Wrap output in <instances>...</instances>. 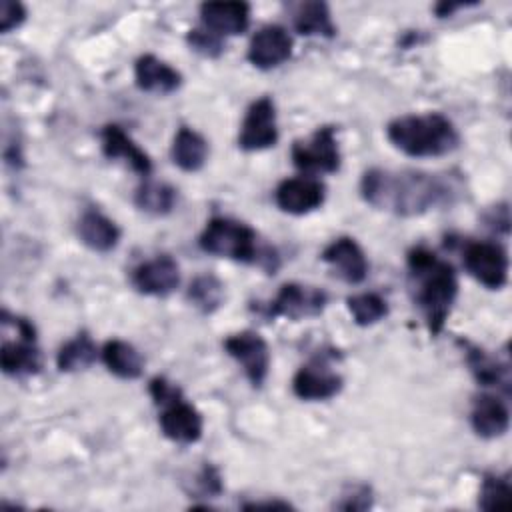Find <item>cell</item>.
I'll return each instance as SVG.
<instances>
[{"instance_id":"cell-1","label":"cell","mask_w":512,"mask_h":512,"mask_svg":"<svg viewBox=\"0 0 512 512\" xmlns=\"http://www.w3.org/2000/svg\"><path fill=\"white\" fill-rule=\"evenodd\" d=\"M456 184L446 174L420 170L368 168L360 178V196L376 210L396 216H420L452 204Z\"/></svg>"},{"instance_id":"cell-2","label":"cell","mask_w":512,"mask_h":512,"mask_svg":"<svg viewBox=\"0 0 512 512\" xmlns=\"http://www.w3.org/2000/svg\"><path fill=\"white\" fill-rule=\"evenodd\" d=\"M408 286L430 336H438L458 296L454 266L426 246H414L406 254Z\"/></svg>"},{"instance_id":"cell-3","label":"cell","mask_w":512,"mask_h":512,"mask_svg":"<svg viewBox=\"0 0 512 512\" xmlns=\"http://www.w3.org/2000/svg\"><path fill=\"white\" fill-rule=\"evenodd\" d=\"M386 138L410 158H438L460 146L454 122L440 112L396 116L386 124Z\"/></svg>"},{"instance_id":"cell-4","label":"cell","mask_w":512,"mask_h":512,"mask_svg":"<svg viewBox=\"0 0 512 512\" xmlns=\"http://www.w3.org/2000/svg\"><path fill=\"white\" fill-rule=\"evenodd\" d=\"M198 246L212 256L228 258L242 264H256L268 274L278 268V254L270 246L258 242V234L252 226L226 218L214 216L206 222L198 236Z\"/></svg>"},{"instance_id":"cell-5","label":"cell","mask_w":512,"mask_h":512,"mask_svg":"<svg viewBox=\"0 0 512 512\" xmlns=\"http://www.w3.org/2000/svg\"><path fill=\"white\" fill-rule=\"evenodd\" d=\"M148 392L154 404L160 408L158 424L162 434L178 444H194L202 438L204 418L194 404H190L182 390L166 380L164 376H154L148 382Z\"/></svg>"},{"instance_id":"cell-6","label":"cell","mask_w":512,"mask_h":512,"mask_svg":"<svg viewBox=\"0 0 512 512\" xmlns=\"http://www.w3.org/2000/svg\"><path fill=\"white\" fill-rule=\"evenodd\" d=\"M462 262L466 272L488 290H500L508 282V252L500 242H466L462 248Z\"/></svg>"},{"instance_id":"cell-7","label":"cell","mask_w":512,"mask_h":512,"mask_svg":"<svg viewBox=\"0 0 512 512\" xmlns=\"http://www.w3.org/2000/svg\"><path fill=\"white\" fill-rule=\"evenodd\" d=\"M290 158L292 164L306 174L338 172L342 156L334 126H322L310 138L294 140L290 148Z\"/></svg>"},{"instance_id":"cell-8","label":"cell","mask_w":512,"mask_h":512,"mask_svg":"<svg viewBox=\"0 0 512 512\" xmlns=\"http://www.w3.org/2000/svg\"><path fill=\"white\" fill-rule=\"evenodd\" d=\"M328 294L316 286H304L298 282H286L278 288L276 296L266 306L268 318H288L292 322L302 318H314L324 312Z\"/></svg>"},{"instance_id":"cell-9","label":"cell","mask_w":512,"mask_h":512,"mask_svg":"<svg viewBox=\"0 0 512 512\" xmlns=\"http://www.w3.org/2000/svg\"><path fill=\"white\" fill-rule=\"evenodd\" d=\"M226 354L238 362L244 376L254 388H260L270 372V348L266 340L254 330L230 334L224 340Z\"/></svg>"},{"instance_id":"cell-10","label":"cell","mask_w":512,"mask_h":512,"mask_svg":"<svg viewBox=\"0 0 512 512\" xmlns=\"http://www.w3.org/2000/svg\"><path fill=\"white\" fill-rule=\"evenodd\" d=\"M278 142V122L276 106L270 96L256 98L242 120L238 132V148L244 152H260L276 146Z\"/></svg>"},{"instance_id":"cell-11","label":"cell","mask_w":512,"mask_h":512,"mask_svg":"<svg viewBox=\"0 0 512 512\" xmlns=\"http://www.w3.org/2000/svg\"><path fill=\"white\" fill-rule=\"evenodd\" d=\"M130 282L136 288V292L144 296L164 298L172 294L180 284L178 262L168 254L144 260L132 270Z\"/></svg>"},{"instance_id":"cell-12","label":"cell","mask_w":512,"mask_h":512,"mask_svg":"<svg viewBox=\"0 0 512 512\" xmlns=\"http://www.w3.org/2000/svg\"><path fill=\"white\" fill-rule=\"evenodd\" d=\"M326 186L312 176L284 178L274 190L276 206L292 216H304L324 204Z\"/></svg>"},{"instance_id":"cell-13","label":"cell","mask_w":512,"mask_h":512,"mask_svg":"<svg viewBox=\"0 0 512 512\" xmlns=\"http://www.w3.org/2000/svg\"><path fill=\"white\" fill-rule=\"evenodd\" d=\"M292 36L280 24L262 26L250 40L246 58L258 70H272L292 56Z\"/></svg>"},{"instance_id":"cell-14","label":"cell","mask_w":512,"mask_h":512,"mask_svg":"<svg viewBox=\"0 0 512 512\" xmlns=\"http://www.w3.org/2000/svg\"><path fill=\"white\" fill-rule=\"evenodd\" d=\"M322 262H326L334 274L348 282V284H360L368 276V260L362 250V246L350 238V236H338L334 238L320 254Z\"/></svg>"},{"instance_id":"cell-15","label":"cell","mask_w":512,"mask_h":512,"mask_svg":"<svg viewBox=\"0 0 512 512\" xmlns=\"http://www.w3.org/2000/svg\"><path fill=\"white\" fill-rule=\"evenodd\" d=\"M344 386V378L330 370L324 360L306 364L296 370L292 376V392L296 398L306 402H320L330 400L340 394Z\"/></svg>"},{"instance_id":"cell-16","label":"cell","mask_w":512,"mask_h":512,"mask_svg":"<svg viewBox=\"0 0 512 512\" xmlns=\"http://www.w3.org/2000/svg\"><path fill=\"white\" fill-rule=\"evenodd\" d=\"M100 142L102 154L108 160H120L140 176H148L152 172L150 156L122 130V126L106 124L100 132Z\"/></svg>"},{"instance_id":"cell-17","label":"cell","mask_w":512,"mask_h":512,"mask_svg":"<svg viewBox=\"0 0 512 512\" xmlns=\"http://www.w3.org/2000/svg\"><path fill=\"white\" fill-rule=\"evenodd\" d=\"M202 26L218 36L242 34L250 24V4L246 2H204L200 4Z\"/></svg>"},{"instance_id":"cell-18","label":"cell","mask_w":512,"mask_h":512,"mask_svg":"<svg viewBox=\"0 0 512 512\" xmlns=\"http://www.w3.org/2000/svg\"><path fill=\"white\" fill-rule=\"evenodd\" d=\"M472 430L486 440L500 438L508 432L510 412L502 398L494 394H478L470 406Z\"/></svg>"},{"instance_id":"cell-19","label":"cell","mask_w":512,"mask_h":512,"mask_svg":"<svg viewBox=\"0 0 512 512\" xmlns=\"http://www.w3.org/2000/svg\"><path fill=\"white\" fill-rule=\"evenodd\" d=\"M458 344L462 346L468 370L480 386L502 388L506 394L510 392V368L506 362H500L496 356L468 340H458Z\"/></svg>"},{"instance_id":"cell-20","label":"cell","mask_w":512,"mask_h":512,"mask_svg":"<svg viewBox=\"0 0 512 512\" xmlns=\"http://www.w3.org/2000/svg\"><path fill=\"white\" fill-rule=\"evenodd\" d=\"M134 80L140 90L154 94H170L182 86V74L154 54H142L134 62Z\"/></svg>"},{"instance_id":"cell-21","label":"cell","mask_w":512,"mask_h":512,"mask_svg":"<svg viewBox=\"0 0 512 512\" xmlns=\"http://www.w3.org/2000/svg\"><path fill=\"white\" fill-rule=\"evenodd\" d=\"M0 366L6 376L38 374L42 368V354L36 346V338L18 332V340H4Z\"/></svg>"},{"instance_id":"cell-22","label":"cell","mask_w":512,"mask_h":512,"mask_svg":"<svg viewBox=\"0 0 512 512\" xmlns=\"http://www.w3.org/2000/svg\"><path fill=\"white\" fill-rule=\"evenodd\" d=\"M78 238L94 252H110L120 242V228L100 210L88 208L78 220Z\"/></svg>"},{"instance_id":"cell-23","label":"cell","mask_w":512,"mask_h":512,"mask_svg":"<svg viewBox=\"0 0 512 512\" xmlns=\"http://www.w3.org/2000/svg\"><path fill=\"white\" fill-rule=\"evenodd\" d=\"M100 358L108 372L122 380H136L144 372V358L140 352L126 340L110 338L100 350Z\"/></svg>"},{"instance_id":"cell-24","label":"cell","mask_w":512,"mask_h":512,"mask_svg":"<svg viewBox=\"0 0 512 512\" xmlns=\"http://www.w3.org/2000/svg\"><path fill=\"white\" fill-rule=\"evenodd\" d=\"M172 162L184 172H198L208 160L206 138L190 126H180L172 140Z\"/></svg>"},{"instance_id":"cell-25","label":"cell","mask_w":512,"mask_h":512,"mask_svg":"<svg viewBox=\"0 0 512 512\" xmlns=\"http://www.w3.org/2000/svg\"><path fill=\"white\" fill-rule=\"evenodd\" d=\"M292 24H294V30L302 36H322V38L336 36V24L332 22L330 6L320 0L298 4L292 12Z\"/></svg>"},{"instance_id":"cell-26","label":"cell","mask_w":512,"mask_h":512,"mask_svg":"<svg viewBox=\"0 0 512 512\" xmlns=\"http://www.w3.org/2000/svg\"><path fill=\"white\" fill-rule=\"evenodd\" d=\"M98 348L88 332L76 334L72 340L64 342L56 354V368L60 372H78L96 362Z\"/></svg>"},{"instance_id":"cell-27","label":"cell","mask_w":512,"mask_h":512,"mask_svg":"<svg viewBox=\"0 0 512 512\" xmlns=\"http://www.w3.org/2000/svg\"><path fill=\"white\" fill-rule=\"evenodd\" d=\"M134 204L146 214L166 216L176 206V190L166 182L144 180L134 192Z\"/></svg>"},{"instance_id":"cell-28","label":"cell","mask_w":512,"mask_h":512,"mask_svg":"<svg viewBox=\"0 0 512 512\" xmlns=\"http://www.w3.org/2000/svg\"><path fill=\"white\" fill-rule=\"evenodd\" d=\"M186 298L202 314H212L224 302V284L214 274H208V272L206 274H198L190 282V286L186 290Z\"/></svg>"},{"instance_id":"cell-29","label":"cell","mask_w":512,"mask_h":512,"mask_svg":"<svg viewBox=\"0 0 512 512\" xmlns=\"http://www.w3.org/2000/svg\"><path fill=\"white\" fill-rule=\"evenodd\" d=\"M346 308L358 326H372L388 316V302L376 292H360L348 296Z\"/></svg>"},{"instance_id":"cell-30","label":"cell","mask_w":512,"mask_h":512,"mask_svg":"<svg viewBox=\"0 0 512 512\" xmlns=\"http://www.w3.org/2000/svg\"><path fill=\"white\" fill-rule=\"evenodd\" d=\"M478 506L482 510H508L512 506V486L508 476L484 474L480 482Z\"/></svg>"},{"instance_id":"cell-31","label":"cell","mask_w":512,"mask_h":512,"mask_svg":"<svg viewBox=\"0 0 512 512\" xmlns=\"http://www.w3.org/2000/svg\"><path fill=\"white\" fill-rule=\"evenodd\" d=\"M186 42H188V46H190L194 52H198V54H202V56H206V58H218V56L224 52V40H222V36H218V34L206 30L204 26H202V28H192V30H188Z\"/></svg>"},{"instance_id":"cell-32","label":"cell","mask_w":512,"mask_h":512,"mask_svg":"<svg viewBox=\"0 0 512 512\" xmlns=\"http://www.w3.org/2000/svg\"><path fill=\"white\" fill-rule=\"evenodd\" d=\"M372 506V490L366 484H352L342 492V500L336 504L340 510H366Z\"/></svg>"},{"instance_id":"cell-33","label":"cell","mask_w":512,"mask_h":512,"mask_svg":"<svg viewBox=\"0 0 512 512\" xmlns=\"http://www.w3.org/2000/svg\"><path fill=\"white\" fill-rule=\"evenodd\" d=\"M26 20V8L20 2L14 0H2L0 2V32L8 34L10 30L22 26Z\"/></svg>"},{"instance_id":"cell-34","label":"cell","mask_w":512,"mask_h":512,"mask_svg":"<svg viewBox=\"0 0 512 512\" xmlns=\"http://www.w3.org/2000/svg\"><path fill=\"white\" fill-rule=\"evenodd\" d=\"M194 484L202 496H218L222 492V476L216 466L204 464L194 478Z\"/></svg>"},{"instance_id":"cell-35","label":"cell","mask_w":512,"mask_h":512,"mask_svg":"<svg viewBox=\"0 0 512 512\" xmlns=\"http://www.w3.org/2000/svg\"><path fill=\"white\" fill-rule=\"evenodd\" d=\"M466 6H472V4H466V2H438L434 6V12H436L438 18H446V16H452L456 10L466 8Z\"/></svg>"},{"instance_id":"cell-36","label":"cell","mask_w":512,"mask_h":512,"mask_svg":"<svg viewBox=\"0 0 512 512\" xmlns=\"http://www.w3.org/2000/svg\"><path fill=\"white\" fill-rule=\"evenodd\" d=\"M244 508H292V506L288 502L272 500V502H248L244 504Z\"/></svg>"}]
</instances>
